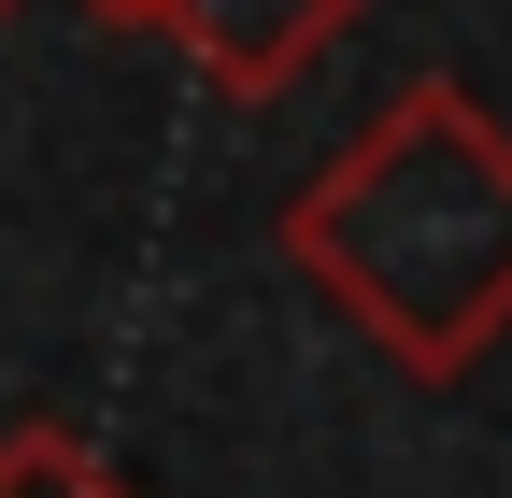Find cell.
I'll return each instance as SVG.
<instances>
[{"mask_svg": "<svg viewBox=\"0 0 512 498\" xmlns=\"http://www.w3.org/2000/svg\"><path fill=\"white\" fill-rule=\"evenodd\" d=\"M271 242L399 385H470L512 342V129L427 72L285 200Z\"/></svg>", "mask_w": 512, "mask_h": 498, "instance_id": "obj_1", "label": "cell"}, {"mask_svg": "<svg viewBox=\"0 0 512 498\" xmlns=\"http://www.w3.org/2000/svg\"><path fill=\"white\" fill-rule=\"evenodd\" d=\"M370 0H157V43H185L214 72V100H285Z\"/></svg>", "mask_w": 512, "mask_h": 498, "instance_id": "obj_2", "label": "cell"}, {"mask_svg": "<svg viewBox=\"0 0 512 498\" xmlns=\"http://www.w3.org/2000/svg\"><path fill=\"white\" fill-rule=\"evenodd\" d=\"M0 498H143V470L100 456L72 413H15L0 427Z\"/></svg>", "mask_w": 512, "mask_h": 498, "instance_id": "obj_3", "label": "cell"}, {"mask_svg": "<svg viewBox=\"0 0 512 498\" xmlns=\"http://www.w3.org/2000/svg\"><path fill=\"white\" fill-rule=\"evenodd\" d=\"M86 29H157V0H72Z\"/></svg>", "mask_w": 512, "mask_h": 498, "instance_id": "obj_4", "label": "cell"}, {"mask_svg": "<svg viewBox=\"0 0 512 498\" xmlns=\"http://www.w3.org/2000/svg\"><path fill=\"white\" fill-rule=\"evenodd\" d=\"M0 15H15V0H0Z\"/></svg>", "mask_w": 512, "mask_h": 498, "instance_id": "obj_5", "label": "cell"}]
</instances>
